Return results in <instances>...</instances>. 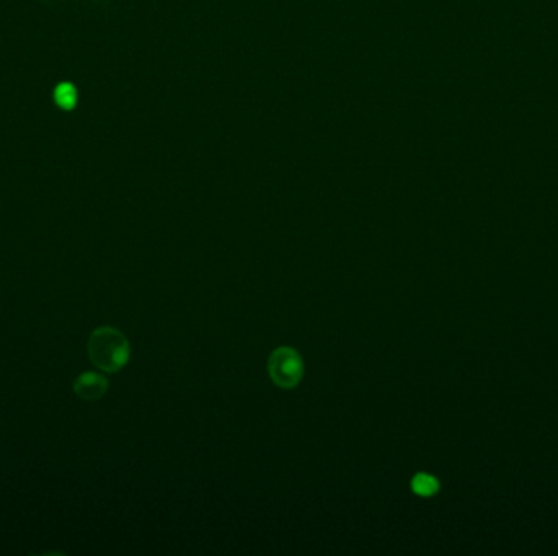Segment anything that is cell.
Masks as SVG:
<instances>
[{
  "label": "cell",
  "instance_id": "1",
  "mask_svg": "<svg viewBox=\"0 0 558 556\" xmlns=\"http://www.w3.org/2000/svg\"><path fill=\"white\" fill-rule=\"evenodd\" d=\"M90 361L103 372H118L128 364L129 341L124 334L113 326H100L88 338Z\"/></svg>",
  "mask_w": 558,
  "mask_h": 556
},
{
  "label": "cell",
  "instance_id": "2",
  "mask_svg": "<svg viewBox=\"0 0 558 556\" xmlns=\"http://www.w3.org/2000/svg\"><path fill=\"white\" fill-rule=\"evenodd\" d=\"M268 374L279 388L291 390L297 387L304 376L301 354L289 346L276 348L268 359Z\"/></svg>",
  "mask_w": 558,
  "mask_h": 556
},
{
  "label": "cell",
  "instance_id": "3",
  "mask_svg": "<svg viewBox=\"0 0 558 556\" xmlns=\"http://www.w3.org/2000/svg\"><path fill=\"white\" fill-rule=\"evenodd\" d=\"M106 390H108V380L98 372H83L74 382L76 395L86 401L100 400Z\"/></svg>",
  "mask_w": 558,
  "mask_h": 556
},
{
  "label": "cell",
  "instance_id": "4",
  "mask_svg": "<svg viewBox=\"0 0 558 556\" xmlns=\"http://www.w3.org/2000/svg\"><path fill=\"white\" fill-rule=\"evenodd\" d=\"M411 490L421 498H430L439 491V481L430 473H416L411 480Z\"/></svg>",
  "mask_w": 558,
  "mask_h": 556
},
{
  "label": "cell",
  "instance_id": "5",
  "mask_svg": "<svg viewBox=\"0 0 558 556\" xmlns=\"http://www.w3.org/2000/svg\"><path fill=\"white\" fill-rule=\"evenodd\" d=\"M54 101L62 110H72L77 103V90L72 83H61L54 90Z\"/></svg>",
  "mask_w": 558,
  "mask_h": 556
}]
</instances>
